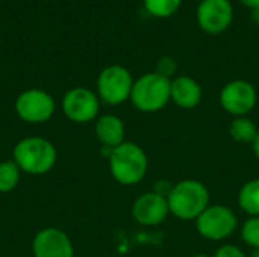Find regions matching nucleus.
I'll return each mask as SVG.
<instances>
[{
    "label": "nucleus",
    "instance_id": "nucleus-1",
    "mask_svg": "<svg viewBox=\"0 0 259 257\" xmlns=\"http://www.w3.org/2000/svg\"><path fill=\"white\" fill-rule=\"evenodd\" d=\"M109 171L115 182L123 186L138 185L147 174L149 158L144 148L132 141H124L109 151Z\"/></svg>",
    "mask_w": 259,
    "mask_h": 257
},
{
    "label": "nucleus",
    "instance_id": "nucleus-2",
    "mask_svg": "<svg viewBox=\"0 0 259 257\" xmlns=\"http://www.w3.org/2000/svg\"><path fill=\"white\" fill-rule=\"evenodd\" d=\"M170 214L182 221H196L211 204V194L206 185L196 179H184L173 183L167 195Z\"/></svg>",
    "mask_w": 259,
    "mask_h": 257
},
{
    "label": "nucleus",
    "instance_id": "nucleus-3",
    "mask_svg": "<svg viewBox=\"0 0 259 257\" xmlns=\"http://www.w3.org/2000/svg\"><path fill=\"white\" fill-rule=\"evenodd\" d=\"M12 161L21 173L30 176L47 174L58 161V150L52 141L42 136H27L20 139L12 151Z\"/></svg>",
    "mask_w": 259,
    "mask_h": 257
},
{
    "label": "nucleus",
    "instance_id": "nucleus-4",
    "mask_svg": "<svg viewBox=\"0 0 259 257\" xmlns=\"http://www.w3.org/2000/svg\"><path fill=\"white\" fill-rule=\"evenodd\" d=\"M171 79L161 76L156 71L144 73L132 86L131 103L143 114H155L162 111L171 100Z\"/></svg>",
    "mask_w": 259,
    "mask_h": 257
},
{
    "label": "nucleus",
    "instance_id": "nucleus-5",
    "mask_svg": "<svg viewBox=\"0 0 259 257\" xmlns=\"http://www.w3.org/2000/svg\"><path fill=\"white\" fill-rule=\"evenodd\" d=\"M238 226L235 212L226 204H209L196 220L199 235L208 241H225L234 235Z\"/></svg>",
    "mask_w": 259,
    "mask_h": 257
},
{
    "label": "nucleus",
    "instance_id": "nucleus-6",
    "mask_svg": "<svg viewBox=\"0 0 259 257\" xmlns=\"http://www.w3.org/2000/svg\"><path fill=\"white\" fill-rule=\"evenodd\" d=\"M134 79L131 71L123 65H109L102 70L97 77V95L109 105L118 106L131 98Z\"/></svg>",
    "mask_w": 259,
    "mask_h": 257
},
{
    "label": "nucleus",
    "instance_id": "nucleus-7",
    "mask_svg": "<svg viewBox=\"0 0 259 257\" xmlns=\"http://www.w3.org/2000/svg\"><path fill=\"white\" fill-rule=\"evenodd\" d=\"M220 106L229 115L247 117L258 103V91L253 83L244 79H235L228 82L219 95Z\"/></svg>",
    "mask_w": 259,
    "mask_h": 257
},
{
    "label": "nucleus",
    "instance_id": "nucleus-8",
    "mask_svg": "<svg viewBox=\"0 0 259 257\" xmlns=\"http://www.w3.org/2000/svg\"><path fill=\"white\" fill-rule=\"evenodd\" d=\"M56 111L53 97L42 89H27L15 100V112L20 120L29 124L47 123Z\"/></svg>",
    "mask_w": 259,
    "mask_h": 257
},
{
    "label": "nucleus",
    "instance_id": "nucleus-9",
    "mask_svg": "<svg viewBox=\"0 0 259 257\" xmlns=\"http://www.w3.org/2000/svg\"><path fill=\"white\" fill-rule=\"evenodd\" d=\"M100 111V98L88 88L76 86L65 92L62 98L64 115L77 124H87L97 120Z\"/></svg>",
    "mask_w": 259,
    "mask_h": 257
},
{
    "label": "nucleus",
    "instance_id": "nucleus-10",
    "mask_svg": "<svg viewBox=\"0 0 259 257\" xmlns=\"http://www.w3.org/2000/svg\"><path fill=\"white\" fill-rule=\"evenodd\" d=\"M234 5L231 0H200L196 9L199 27L208 35H222L234 21Z\"/></svg>",
    "mask_w": 259,
    "mask_h": 257
},
{
    "label": "nucleus",
    "instance_id": "nucleus-11",
    "mask_svg": "<svg viewBox=\"0 0 259 257\" xmlns=\"http://www.w3.org/2000/svg\"><path fill=\"white\" fill-rule=\"evenodd\" d=\"M32 254L33 257H74V247L64 230L46 227L33 236Z\"/></svg>",
    "mask_w": 259,
    "mask_h": 257
},
{
    "label": "nucleus",
    "instance_id": "nucleus-12",
    "mask_svg": "<svg viewBox=\"0 0 259 257\" xmlns=\"http://www.w3.org/2000/svg\"><path fill=\"white\" fill-rule=\"evenodd\" d=\"M170 215L167 197L149 191L141 194L132 204L134 220L144 227H155L162 224Z\"/></svg>",
    "mask_w": 259,
    "mask_h": 257
},
{
    "label": "nucleus",
    "instance_id": "nucleus-13",
    "mask_svg": "<svg viewBox=\"0 0 259 257\" xmlns=\"http://www.w3.org/2000/svg\"><path fill=\"white\" fill-rule=\"evenodd\" d=\"M202 85L191 76H175L171 79L170 100L181 109H194L202 103Z\"/></svg>",
    "mask_w": 259,
    "mask_h": 257
},
{
    "label": "nucleus",
    "instance_id": "nucleus-14",
    "mask_svg": "<svg viewBox=\"0 0 259 257\" xmlns=\"http://www.w3.org/2000/svg\"><path fill=\"white\" fill-rule=\"evenodd\" d=\"M94 133H96L97 141L111 150L126 141L124 139V135H126L124 123L120 117H117L114 114H105L102 117H97L96 126H94Z\"/></svg>",
    "mask_w": 259,
    "mask_h": 257
},
{
    "label": "nucleus",
    "instance_id": "nucleus-15",
    "mask_svg": "<svg viewBox=\"0 0 259 257\" xmlns=\"http://www.w3.org/2000/svg\"><path fill=\"white\" fill-rule=\"evenodd\" d=\"M238 206L249 217H259V179H252L241 186Z\"/></svg>",
    "mask_w": 259,
    "mask_h": 257
},
{
    "label": "nucleus",
    "instance_id": "nucleus-16",
    "mask_svg": "<svg viewBox=\"0 0 259 257\" xmlns=\"http://www.w3.org/2000/svg\"><path fill=\"white\" fill-rule=\"evenodd\" d=\"M258 127L249 117H235L229 124V135L240 144H252L258 135Z\"/></svg>",
    "mask_w": 259,
    "mask_h": 257
},
{
    "label": "nucleus",
    "instance_id": "nucleus-17",
    "mask_svg": "<svg viewBox=\"0 0 259 257\" xmlns=\"http://www.w3.org/2000/svg\"><path fill=\"white\" fill-rule=\"evenodd\" d=\"M144 9L155 18L173 17L182 5V0H143Z\"/></svg>",
    "mask_w": 259,
    "mask_h": 257
},
{
    "label": "nucleus",
    "instance_id": "nucleus-18",
    "mask_svg": "<svg viewBox=\"0 0 259 257\" xmlns=\"http://www.w3.org/2000/svg\"><path fill=\"white\" fill-rule=\"evenodd\" d=\"M21 179V170L14 161L0 162V192L6 194L14 191Z\"/></svg>",
    "mask_w": 259,
    "mask_h": 257
},
{
    "label": "nucleus",
    "instance_id": "nucleus-19",
    "mask_svg": "<svg viewBox=\"0 0 259 257\" xmlns=\"http://www.w3.org/2000/svg\"><path fill=\"white\" fill-rule=\"evenodd\" d=\"M241 239L250 248L259 250V217H249L241 226Z\"/></svg>",
    "mask_w": 259,
    "mask_h": 257
},
{
    "label": "nucleus",
    "instance_id": "nucleus-20",
    "mask_svg": "<svg viewBox=\"0 0 259 257\" xmlns=\"http://www.w3.org/2000/svg\"><path fill=\"white\" fill-rule=\"evenodd\" d=\"M156 73L167 79H173L178 71V62L173 56H162L156 64Z\"/></svg>",
    "mask_w": 259,
    "mask_h": 257
},
{
    "label": "nucleus",
    "instance_id": "nucleus-21",
    "mask_svg": "<svg viewBox=\"0 0 259 257\" xmlns=\"http://www.w3.org/2000/svg\"><path fill=\"white\" fill-rule=\"evenodd\" d=\"M212 257H247V254L237 245L225 244L217 248V251L214 253Z\"/></svg>",
    "mask_w": 259,
    "mask_h": 257
},
{
    "label": "nucleus",
    "instance_id": "nucleus-22",
    "mask_svg": "<svg viewBox=\"0 0 259 257\" xmlns=\"http://www.w3.org/2000/svg\"><path fill=\"white\" fill-rule=\"evenodd\" d=\"M238 2L250 11H255L259 8V0H238Z\"/></svg>",
    "mask_w": 259,
    "mask_h": 257
},
{
    "label": "nucleus",
    "instance_id": "nucleus-23",
    "mask_svg": "<svg viewBox=\"0 0 259 257\" xmlns=\"http://www.w3.org/2000/svg\"><path fill=\"white\" fill-rule=\"evenodd\" d=\"M252 150H253L255 158L259 161V132L258 135H256V138H255V141L252 142Z\"/></svg>",
    "mask_w": 259,
    "mask_h": 257
},
{
    "label": "nucleus",
    "instance_id": "nucleus-24",
    "mask_svg": "<svg viewBox=\"0 0 259 257\" xmlns=\"http://www.w3.org/2000/svg\"><path fill=\"white\" fill-rule=\"evenodd\" d=\"M252 18L255 20V23H258L259 24V8L258 9H255V11H252Z\"/></svg>",
    "mask_w": 259,
    "mask_h": 257
},
{
    "label": "nucleus",
    "instance_id": "nucleus-25",
    "mask_svg": "<svg viewBox=\"0 0 259 257\" xmlns=\"http://www.w3.org/2000/svg\"><path fill=\"white\" fill-rule=\"evenodd\" d=\"M193 257H212V256H209V254H203V253H200V254H194Z\"/></svg>",
    "mask_w": 259,
    "mask_h": 257
}]
</instances>
